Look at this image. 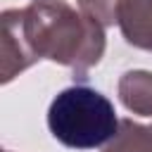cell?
I'll return each instance as SVG.
<instances>
[{"mask_svg":"<svg viewBox=\"0 0 152 152\" xmlns=\"http://www.w3.org/2000/svg\"><path fill=\"white\" fill-rule=\"evenodd\" d=\"M116 24L128 45L152 52V0H119Z\"/></svg>","mask_w":152,"mask_h":152,"instance_id":"3","label":"cell"},{"mask_svg":"<svg viewBox=\"0 0 152 152\" xmlns=\"http://www.w3.org/2000/svg\"><path fill=\"white\" fill-rule=\"evenodd\" d=\"M2 83L38 59H52L83 76L104 55V26L64 0H36L2 12Z\"/></svg>","mask_w":152,"mask_h":152,"instance_id":"1","label":"cell"},{"mask_svg":"<svg viewBox=\"0 0 152 152\" xmlns=\"http://www.w3.org/2000/svg\"><path fill=\"white\" fill-rule=\"evenodd\" d=\"M104 152H152V126L121 119L119 133L112 142H107Z\"/></svg>","mask_w":152,"mask_h":152,"instance_id":"5","label":"cell"},{"mask_svg":"<svg viewBox=\"0 0 152 152\" xmlns=\"http://www.w3.org/2000/svg\"><path fill=\"white\" fill-rule=\"evenodd\" d=\"M119 97L126 109L140 116H152V74L126 71L119 81Z\"/></svg>","mask_w":152,"mask_h":152,"instance_id":"4","label":"cell"},{"mask_svg":"<svg viewBox=\"0 0 152 152\" xmlns=\"http://www.w3.org/2000/svg\"><path fill=\"white\" fill-rule=\"evenodd\" d=\"M119 116L107 95L90 86H69L48 107V128L55 140L74 150H95L119 133Z\"/></svg>","mask_w":152,"mask_h":152,"instance_id":"2","label":"cell"},{"mask_svg":"<svg viewBox=\"0 0 152 152\" xmlns=\"http://www.w3.org/2000/svg\"><path fill=\"white\" fill-rule=\"evenodd\" d=\"M81 10L93 17L95 21H100L102 26H112L116 24V10H119V0H78Z\"/></svg>","mask_w":152,"mask_h":152,"instance_id":"6","label":"cell"}]
</instances>
